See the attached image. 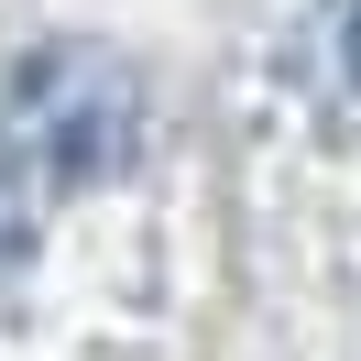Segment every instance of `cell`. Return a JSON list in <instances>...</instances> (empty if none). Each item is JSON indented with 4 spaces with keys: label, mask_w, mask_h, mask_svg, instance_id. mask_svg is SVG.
Here are the masks:
<instances>
[{
    "label": "cell",
    "mask_w": 361,
    "mask_h": 361,
    "mask_svg": "<svg viewBox=\"0 0 361 361\" xmlns=\"http://www.w3.org/2000/svg\"><path fill=\"white\" fill-rule=\"evenodd\" d=\"M350 88H361V0H350Z\"/></svg>",
    "instance_id": "obj_3"
},
{
    "label": "cell",
    "mask_w": 361,
    "mask_h": 361,
    "mask_svg": "<svg viewBox=\"0 0 361 361\" xmlns=\"http://www.w3.org/2000/svg\"><path fill=\"white\" fill-rule=\"evenodd\" d=\"M44 208H55V186L33 176V164L11 154V142H0V285H11V274L33 263V230H44Z\"/></svg>",
    "instance_id": "obj_2"
},
{
    "label": "cell",
    "mask_w": 361,
    "mask_h": 361,
    "mask_svg": "<svg viewBox=\"0 0 361 361\" xmlns=\"http://www.w3.org/2000/svg\"><path fill=\"white\" fill-rule=\"evenodd\" d=\"M0 142H11L55 197H77V186L121 176V164L142 154V88H132V66L99 55V44H44L0 88Z\"/></svg>",
    "instance_id": "obj_1"
}]
</instances>
